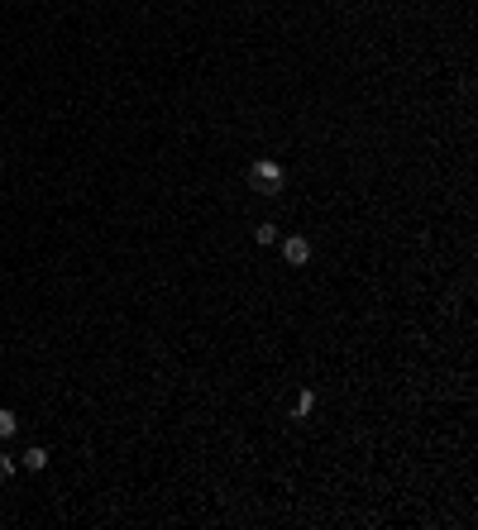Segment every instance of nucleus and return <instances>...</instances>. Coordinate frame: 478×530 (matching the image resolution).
Here are the masks:
<instances>
[{
    "label": "nucleus",
    "instance_id": "nucleus-1",
    "mask_svg": "<svg viewBox=\"0 0 478 530\" xmlns=\"http://www.w3.org/2000/svg\"><path fill=\"white\" fill-rule=\"evenodd\" d=\"M249 182H254V187H263V192L273 196V192L282 187V163H273V158H259V163L249 167Z\"/></svg>",
    "mask_w": 478,
    "mask_h": 530
},
{
    "label": "nucleus",
    "instance_id": "nucleus-2",
    "mask_svg": "<svg viewBox=\"0 0 478 530\" xmlns=\"http://www.w3.org/2000/svg\"><path fill=\"white\" fill-rule=\"evenodd\" d=\"M282 258H287L292 268H301V263H311V244H306L301 235H287L282 239Z\"/></svg>",
    "mask_w": 478,
    "mask_h": 530
},
{
    "label": "nucleus",
    "instance_id": "nucleus-3",
    "mask_svg": "<svg viewBox=\"0 0 478 530\" xmlns=\"http://www.w3.org/2000/svg\"><path fill=\"white\" fill-rule=\"evenodd\" d=\"M15 430H20V416L10 411V406H0V440H10Z\"/></svg>",
    "mask_w": 478,
    "mask_h": 530
},
{
    "label": "nucleus",
    "instance_id": "nucleus-4",
    "mask_svg": "<svg viewBox=\"0 0 478 530\" xmlns=\"http://www.w3.org/2000/svg\"><path fill=\"white\" fill-rule=\"evenodd\" d=\"M24 464H29L34 473H39V469H48V449H39V444H34V449L24 454Z\"/></svg>",
    "mask_w": 478,
    "mask_h": 530
},
{
    "label": "nucleus",
    "instance_id": "nucleus-5",
    "mask_svg": "<svg viewBox=\"0 0 478 530\" xmlns=\"http://www.w3.org/2000/svg\"><path fill=\"white\" fill-rule=\"evenodd\" d=\"M311 406H316V392H301V396H297V406H292V416L301 420V416H311Z\"/></svg>",
    "mask_w": 478,
    "mask_h": 530
},
{
    "label": "nucleus",
    "instance_id": "nucleus-6",
    "mask_svg": "<svg viewBox=\"0 0 478 530\" xmlns=\"http://www.w3.org/2000/svg\"><path fill=\"white\" fill-rule=\"evenodd\" d=\"M254 239H259V244H278V225H259Z\"/></svg>",
    "mask_w": 478,
    "mask_h": 530
},
{
    "label": "nucleus",
    "instance_id": "nucleus-7",
    "mask_svg": "<svg viewBox=\"0 0 478 530\" xmlns=\"http://www.w3.org/2000/svg\"><path fill=\"white\" fill-rule=\"evenodd\" d=\"M10 473H15V459H10V454H0V478H10Z\"/></svg>",
    "mask_w": 478,
    "mask_h": 530
}]
</instances>
